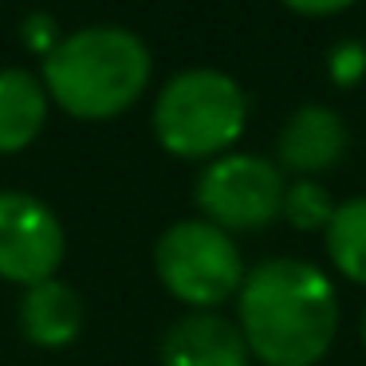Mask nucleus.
<instances>
[{"label": "nucleus", "instance_id": "1", "mask_svg": "<svg viewBox=\"0 0 366 366\" xmlns=\"http://www.w3.org/2000/svg\"><path fill=\"white\" fill-rule=\"evenodd\" d=\"M237 315L248 355L264 366H315L339 331L331 280L295 256H276L244 272Z\"/></svg>", "mask_w": 366, "mask_h": 366}, {"label": "nucleus", "instance_id": "2", "mask_svg": "<svg viewBox=\"0 0 366 366\" xmlns=\"http://www.w3.org/2000/svg\"><path fill=\"white\" fill-rule=\"evenodd\" d=\"M154 59L138 32L87 24L67 32L40 67L48 99L71 119L103 122L130 111L150 83Z\"/></svg>", "mask_w": 366, "mask_h": 366}, {"label": "nucleus", "instance_id": "3", "mask_svg": "<svg viewBox=\"0 0 366 366\" xmlns=\"http://www.w3.org/2000/svg\"><path fill=\"white\" fill-rule=\"evenodd\" d=\"M154 138L174 158H221L248 122V95L217 67H185L169 75L154 99Z\"/></svg>", "mask_w": 366, "mask_h": 366}, {"label": "nucleus", "instance_id": "4", "mask_svg": "<svg viewBox=\"0 0 366 366\" xmlns=\"http://www.w3.org/2000/svg\"><path fill=\"white\" fill-rule=\"evenodd\" d=\"M154 272L174 300L213 311L240 292L244 260L237 240L209 221H174L154 244Z\"/></svg>", "mask_w": 366, "mask_h": 366}, {"label": "nucleus", "instance_id": "5", "mask_svg": "<svg viewBox=\"0 0 366 366\" xmlns=\"http://www.w3.org/2000/svg\"><path fill=\"white\" fill-rule=\"evenodd\" d=\"M284 169L260 154H221L197 174L193 201L201 221L224 232H252L280 217L284 205Z\"/></svg>", "mask_w": 366, "mask_h": 366}, {"label": "nucleus", "instance_id": "6", "mask_svg": "<svg viewBox=\"0 0 366 366\" xmlns=\"http://www.w3.org/2000/svg\"><path fill=\"white\" fill-rule=\"evenodd\" d=\"M67 252L64 221L48 201L24 189H0V280L20 287L44 284Z\"/></svg>", "mask_w": 366, "mask_h": 366}, {"label": "nucleus", "instance_id": "7", "mask_svg": "<svg viewBox=\"0 0 366 366\" xmlns=\"http://www.w3.org/2000/svg\"><path fill=\"white\" fill-rule=\"evenodd\" d=\"M347 146H350V130L342 122V114L323 103L295 107L276 138L280 166L300 177H311V174H323V169L339 166L347 158Z\"/></svg>", "mask_w": 366, "mask_h": 366}, {"label": "nucleus", "instance_id": "8", "mask_svg": "<svg viewBox=\"0 0 366 366\" xmlns=\"http://www.w3.org/2000/svg\"><path fill=\"white\" fill-rule=\"evenodd\" d=\"M162 366H252L237 323L217 311H189L162 339Z\"/></svg>", "mask_w": 366, "mask_h": 366}, {"label": "nucleus", "instance_id": "9", "mask_svg": "<svg viewBox=\"0 0 366 366\" xmlns=\"http://www.w3.org/2000/svg\"><path fill=\"white\" fill-rule=\"evenodd\" d=\"M16 323L32 347L59 350L67 342L79 339L83 331V300L71 284H64L59 276L44 280V284L24 287L16 307Z\"/></svg>", "mask_w": 366, "mask_h": 366}, {"label": "nucleus", "instance_id": "10", "mask_svg": "<svg viewBox=\"0 0 366 366\" xmlns=\"http://www.w3.org/2000/svg\"><path fill=\"white\" fill-rule=\"evenodd\" d=\"M48 91L28 67H0V154H20L48 122Z\"/></svg>", "mask_w": 366, "mask_h": 366}, {"label": "nucleus", "instance_id": "11", "mask_svg": "<svg viewBox=\"0 0 366 366\" xmlns=\"http://www.w3.org/2000/svg\"><path fill=\"white\" fill-rule=\"evenodd\" d=\"M331 264L355 284H366V197L335 205L331 224L323 229Z\"/></svg>", "mask_w": 366, "mask_h": 366}, {"label": "nucleus", "instance_id": "12", "mask_svg": "<svg viewBox=\"0 0 366 366\" xmlns=\"http://www.w3.org/2000/svg\"><path fill=\"white\" fill-rule=\"evenodd\" d=\"M280 217L287 224L303 232H315V229H327L335 217V201L327 193V185H319L315 177H300L284 189V205H280Z\"/></svg>", "mask_w": 366, "mask_h": 366}, {"label": "nucleus", "instance_id": "13", "mask_svg": "<svg viewBox=\"0 0 366 366\" xmlns=\"http://www.w3.org/2000/svg\"><path fill=\"white\" fill-rule=\"evenodd\" d=\"M20 40H24L28 51H36V56L48 59L51 51H56V44L64 40V28H59V20L51 16V12L36 9V12H28V16L20 20Z\"/></svg>", "mask_w": 366, "mask_h": 366}, {"label": "nucleus", "instance_id": "14", "mask_svg": "<svg viewBox=\"0 0 366 366\" xmlns=\"http://www.w3.org/2000/svg\"><path fill=\"white\" fill-rule=\"evenodd\" d=\"M366 75V48L355 40L339 44V48L331 51V79H339L342 87H350L355 79H362Z\"/></svg>", "mask_w": 366, "mask_h": 366}, {"label": "nucleus", "instance_id": "15", "mask_svg": "<svg viewBox=\"0 0 366 366\" xmlns=\"http://www.w3.org/2000/svg\"><path fill=\"white\" fill-rule=\"evenodd\" d=\"M284 4L300 16H331V12H342L355 0H284Z\"/></svg>", "mask_w": 366, "mask_h": 366}, {"label": "nucleus", "instance_id": "16", "mask_svg": "<svg viewBox=\"0 0 366 366\" xmlns=\"http://www.w3.org/2000/svg\"><path fill=\"white\" fill-rule=\"evenodd\" d=\"M362 342H366V311H362Z\"/></svg>", "mask_w": 366, "mask_h": 366}]
</instances>
